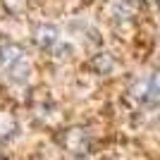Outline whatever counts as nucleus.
Here are the masks:
<instances>
[{"instance_id": "7", "label": "nucleus", "mask_w": 160, "mask_h": 160, "mask_svg": "<svg viewBox=\"0 0 160 160\" xmlns=\"http://www.w3.org/2000/svg\"><path fill=\"white\" fill-rule=\"evenodd\" d=\"M151 96H148V103H160V72L151 74Z\"/></svg>"}, {"instance_id": "8", "label": "nucleus", "mask_w": 160, "mask_h": 160, "mask_svg": "<svg viewBox=\"0 0 160 160\" xmlns=\"http://www.w3.org/2000/svg\"><path fill=\"white\" fill-rule=\"evenodd\" d=\"M2 5H5L7 12H12V14H22L24 10H27L29 0H2Z\"/></svg>"}, {"instance_id": "2", "label": "nucleus", "mask_w": 160, "mask_h": 160, "mask_svg": "<svg viewBox=\"0 0 160 160\" xmlns=\"http://www.w3.org/2000/svg\"><path fill=\"white\" fill-rule=\"evenodd\" d=\"M22 62H27V55H24V48L19 43H2L0 46V67L5 72H12Z\"/></svg>"}, {"instance_id": "6", "label": "nucleus", "mask_w": 160, "mask_h": 160, "mask_svg": "<svg viewBox=\"0 0 160 160\" xmlns=\"http://www.w3.org/2000/svg\"><path fill=\"white\" fill-rule=\"evenodd\" d=\"M134 14V2L129 0H115L112 2V17L115 19H129Z\"/></svg>"}, {"instance_id": "3", "label": "nucleus", "mask_w": 160, "mask_h": 160, "mask_svg": "<svg viewBox=\"0 0 160 160\" xmlns=\"http://www.w3.org/2000/svg\"><path fill=\"white\" fill-rule=\"evenodd\" d=\"M33 38H36V43H38L41 48H55L58 43H60V29L55 27V24H50V22H46V24H38L36 27V31H33Z\"/></svg>"}, {"instance_id": "1", "label": "nucleus", "mask_w": 160, "mask_h": 160, "mask_svg": "<svg viewBox=\"0 0 160 160\" xmlns=\"http://www.w3.org/2000/svg\"><path fill=\"white\" fill-rule=\"evenodd\" d=\"M62 146L72 155H86L88 148H91V136H88L86 129L72 127V129H67L65 136H62Z\"/></svg>"}, {"instance_id": "5", "label": "nucleus", "mask_w": 160, "mask_h": 160, "mask_svg": "<svg viewBox=\"0 0 160 160\" xmlns=\"http://www.w3.org/2000/svg\"><path fill=\"white\" fill-rule=\"evenodd\" d=\"M91 67H93L96 72H100V74H110L115 69V58L110 53H98V55H93Z\"/></svg>"}, {"instance_id": "4", "label": "nucleus", "mask_w": 160, "mask_h": 160, "mask_svg": "<svg viewBox=\"0 0 160 160\" xmlns=\"http://www.w3.org/2000/svg\"><path fill=\"white\" fill-rule=\"evenodd\" d=\"M129 93H132L136 100H141V103H148V96H151V79H148V77L136 79L132 84V88H129Z\"/></svg>"}]
</instances>
